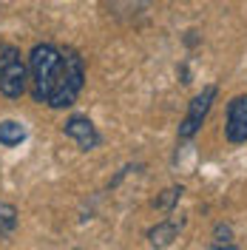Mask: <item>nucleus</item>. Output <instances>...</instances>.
I'll return each instance as SVG.
<instances>
[{"mask_svg": "<svg viewBox=\"0 0 247 250\" xmlns=\"http://www.w3.org/2000/svg\"><path fill=\"white\" fill-rule=\"evenodd\" d=\"M225 137L233 145L247 142V94L233 97L227 105V123H225Z\"/></svg>", "mask_w": 247, "mask_h": 250, "instance_id": "4", "label": "nucleus"}, {"mask_svg": "<svg viewBox=\"0 0 247 250\" xmlns=\"http://www.w3.org/2000/svg\"><path fill=\"white\" fill-rule=\"evenodd\" d=\"M216 94H219L216 85H207V88H202V94L193 97V103H190V108H187L185 120H182V125H179V140L196 137V131H199L202 123H205V117H207V111H210V105H213Z\"/></svg>", "mask_w": 247, "mask_h": 250, "instance_id": "3", "label": "nucleus"}, {"mask_svg": "<svg viewBox=\"0 0 247 250\" xmlns=\"http://www.w3.org/2000/svg\"><path fill=\"white\" fill-rule=\"evenodd\" d=\"M165 193H168V196H162L156 205H159V208H165V210H170V205L182 196V188H170V190H165Z\"/></svg>", "mask_w": 247, "mask_h": 250, "instance_id": "9", "label": "nucleus"}, {"mask_svg": "<svg viewBox=\"0 0 247 250\" xmlns=\"http://www.w3.org/2000/svg\"><path fill=\"white\" fill-rule=\"evenodd\" d=\"M29 88V65L15 46L0 48V94L6 100H20Z\"/></svg>", "mask_w": 247, "mask_h": 250, "instance_id": "2", "label": "nucleus"}, {"mask_svg": "<svg viewBox=\"0 0 247 250\" xmlns=\"http://www.w3.org/2000/svg\"><path fill=\"white\" fill-rule=\"evenodd\" d=\"M176 236H179V225H176V222H159L156 228L148 230V242H151L154 248H168Z\"/></svg>", "mask_w": 247, "mask_h": 250, "instance_id": "7", "label": "nucleus"}, {"mask_svg": "<svg viewBox=\"0 0 247 250\" xmlns=\"http://www.w3.org/2000/svg\"><path fill=\"white\" fill-rule=\"evenodd\" d=\"M230 239H233V230H230V228H227V225H216V245H222V242H225L227 248H233Z\"/></svg>", "mask_w": 247, "mask_h": 250, "instance_id": "10", "label": "nucleus"}, {"mask_svg": "<svg viewBox=\"0 0 247 250\" xmlns=\"http://www.w3.org/2000/svg\"><path fill=\"white\" fill-rule=\"evenodd\" d=\"M62 134L77 142L80 151H94V148L100 145V131L94 128V123L88 120V117H80V114H74V117H68V120H65Z\"/></svg>", "mask_w": 247, "mask_h": 250, "instance_id": "5", "label": "nucleus"}, {"mask_svg": "<svg viewBox=\"0 0 247 250\" xmlns=\"http://www.w3.org/2000/svg\"><path fill=\"white\" fill-rule=\"evenodd\" d=\"M17 228V210L15 205L9 202H0V239H6V236H12Z\"/></svg>", "mask_w": 247, "mask_h": 250, "instance_id": "8", "label": "nucleus"}, {"mask_svg": "<svg viewBox=\"0 0 247 250\" xmlns=\"http://www.w3.org/2000/svg\"><path fill=\"white\" fill-rule=\"evenodd\" d=\"M29 137V131H26V125L17 123V120H3L0 123V145L3 148H17L20 142H26Z\"/></svg>", "mask_w": 247, "mask_h": 250, "instance_id": "6", "label": "nucleus"}, {"mask_svg": "<svg viewBox=\"0 0 247 250\" xmlns=\"http://www.w3.org/2000/svg\"><path fill=\"white\" fill-rule=\"evenodd\" d=\"M31 97L48 108L74 105L85 83V62L74 48H57L51 43H37L29 54Z\"/></svg>", "mask_w": 247, "mask_h": 250, "instance_id": "1", "label": "nucleus"}]
</instances>
